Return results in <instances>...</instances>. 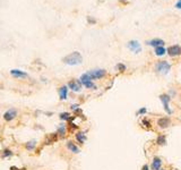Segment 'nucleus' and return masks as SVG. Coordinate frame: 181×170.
<instances>
[{
    "instance_id": "39448f33",
    "label": "nucleus",
    "mask_w": 181,
    "mask_h": 170,
    "mask_svg": "<svg viewBox=\"0 0 181 170\" xmlns=\"http://www.w3.org/2000/svg\"><path fill=\"white\" fill-rule=\"evenodd\" d=\"M172 125V119L169 116H164V117H160L156 120V126L160 129H166Z\"/></svg>"
},
{
    "instance_id": "423d86ee",
    "label": "nucleus",
    "mask_w": 181,
    "mask_h": 170,
    "mask_svg": "<svg viewBox=\"0 0 181 170\" xmlns=\"http://www.w3.org/2000/svg\"><path fill=\"white\" fill-rule=\"evenodd\" d=\"M166 53H168L170 57H172V58L181 56V47L179 44L171 45V47H169V48L166 49Z\"/></svg>"
},
{
    "instance_id": "9b49d317",
    "label": "nucleus",
    "mask_w": 181,
    "mask_h": 170,
    "mask_svg": "<svg viewBox=\"0 0 181 170\" xmlns=\"http://www.w3.org/2000/svg\"><path fill=\"white\" fill-rule=\"evenodd\" d=\"M68 90H69V87H68L67 85H62L61 87H59L58 93H59V98H60V100H67L68 99Z\"/></svg>"
},
{
    "instance_id": "c85d7f7f",
    "label": "nucleus",
    "mask_w": 181,
    "mask_h": 170,
    "mask_svg": "<svg viewBox=\"0 0 181 170\" xmlns=\"http://www.w3.org/2000/svg\"><path fill=\"white\" fill-rule=\"evenodd\" d=\"M69 126L71 129H77V125H75L74 123H69Z\"/></svg>"
},
{
    "instance_id": "f03ea898",
    "label": "nucleus",
    "mask_w": 181,
    "mask_h": 170,
    "mask_svg": "<svg viewBox=\"0 0 181 170\" xmlns=\"http://www.w3.org/2000/svg\"><path fill=\"white\" fill-rule=\"evenodd\" d=\"M158 99H160V101L162 102V106H163V109L164 111L166 112V115H168V116H171V115L173 113V110L170 107V102L172 100V98L169 95V93H162V94H160V95H158Z\"/></svg>"
},
{
    "instance_id": "c756f323",
    "label": "nucleus",
    "mask_w": 181,
    "mask_h": 170,
    "mask_svg": "<svg viewBox=\"0 0 181 170\" xmlns=\"http://www.w3.org/2000/svg\"><path fill=\"white\" fill-rule=\"evenodd\" d=\"M87 19H88V23H90V24H95V23H96L95 19H94V18H90V16H88V18H87Z\"/></svg>"
},
{
    "instance_id": "f3484780",
    "label": "nucleus",
    "mask_w": 181,
    "mask_h": 170,
    "mask_svg": "<svg viewBox=\"0 0 181 170\" xmlns=\"http://www.w3.org/2000/svg\"><path fill=\"white\" fill-rule=\"evenodd\" d=\"M75 137H76V141L78 142L79 144H84L86 140H87V137H86V134H85L84 132H77L76 134H75Z\"/></svg>"
},
{
    "instance_id": "20e7f679",
    "label": "nucleus",
    "mask_w": 181,
    "mask_h": 170,
    "mask_svg": "<svg viewBox=\"0 0 181 170\" xmlns=\"http://www.w3.org/2000/svg\"><path fill=\"white\" fill-rule=\"evenodd\" d=\"M87 74L90 75L92 81H96V79L104 78L107 76V70L102 68H96V69H92L90 72H87Z\"/></svg>"
},
{
    "instance_id": "1a4fd4ad",
    "label": "nucleus",
    "mask_w": 181,
    "mask_h": 170,
    "mask_svg": "<svg viewBox=\"0 0 181 170\" xmlns=\"http://www.w3.org/2000/svg\"><path fill=\"white\" fill-rule=\"evenodd\" d=\"M162 166H163V160L157 157V155H155L152 160V163H151V170H160L162 169Z\"/></svg>"
},
{
    "instance_id": "dca6fc26",
    "label": "nucleus",
    "mask_w": 181,
    "mask_h": 170,
    "mask_svg": "<svg viewBox=\"0 0 181 170\" xmlns=\"http://www.w3.org/2000/svg\"><path fill=\"white\" fill-rule=\"evenodd\" d=\"M141 126L144 128V129H146V130H151V129H152V127H153L152 121L147 118V117H144V118L141 119Z\"/></svg>"
},
{
    "instance_id": "393cba45",
    "label": "nucleus",
    "mask_w": 181,
    "mask_h": 170,
    "mask_svg": "<svg viewBox=\"0 0 181 170\" xmlns=\"http://www.w3.org/2000/svg\"><path fill=\"white\" fill-rule=\"evenodd\" d=\"M35 145H36V141H31L26 144V149H27V150H33L34 147H35Z\"/></svg>"
},
{
    "instance_id": "b1692460",
    "label": "nucleus",
    "mask_w": 181,
    "mask_h": 170,
    "mask_svg": "<svg viewBox=\"0 0 181 170\" xmlns=\"http://www.w3.org/2000/svg\"><path fill=\"white\" fill-rule=\"evenodd\" d=\"M146 113H147V108L141 107V109H138V111L136 112V115H137V116H145Z\"/></svg>"
},
{
    "instance_id": "412c9836",
    "label": "nucleus",
    "mask_w": 181,
    "mask_h": 170,
    "mask_svg": "<svg viewBox=\"0 0 181 170\" xmlns=\"http://www.w3.org/2000/svg\"><path fill=\"white\" fill-rule=\"evenodd\" d=\"M66 133H67L66 125L61 124L59 127H58V129H57V134H58V135H60V136H65V135H66Z\"/></svg>"
},
{
    "instance_id": "2eb2a0df",
    "label": "nucleus",
    "mask_w": 181,
    "mask_h": 170,
    "mask_svg": "<svg viewBox=\"0 0 181 170\" xmlns=\"http://www.w3.org/2000/svg\"><path fill=\"white\" fill-rule=\"evenodd\" d=\"M10 74L16 78H25V77H27V74L25 72H23V70H19V69H11Z\"/></svg>"
},
{
    "instance_id": "6e6552de",
    "label": "nucleus",
    "mask_w": 181,
    "mask_h": 170,
    "mask_svg": "<svg viewBox=\"0 0 181 170\" xmlns=\"http://www.w3.org/2000/svg\"><path fill=\"white\" fill-rule=\"evenodd\" d=\"M128 48H129V50H131L134 53H139L141 52V45L139 43V41H137V40H131L128 42Z\"/></svg>"
},
{
    "instance_id": "cd10ccee",
    "label": "nucleus",
    "mask_w": 181,
    "mask_h": 170,
    "mask_svg": "<svg viewBox=\"0 0 181 170\" xmlns=\"http://www.w3.org/2000/svg\"><path fill=\"white\" fill-rule=\"evenodd\" d=\"M13 153H11L10 150H5V153H4V157H8V155H11Z\"/></svg>"
},
{
    "instance_id": "4be33fe9",
    "label": "nucleus",
    "mask_w": 181,
    "mask_h": 170,
    "mask_svg": "<svg viewBox=\"0 0 181 170\" xmlns=\"http://www.w3.org/2000/svg\"><path fill=\"white\" fill-rule=\"evenodd\" d=\"M116 69H117L118 72H120V73H124V72L127 70V66H126L124 64H122V62H119V64H117V66H116Z\"/></svg>"
},
{
    "instance_id": "f257e3e1",
    "label": "nucleus",
    "mask_w": 181,
    "mask_h": 170,
    "mask_svg": "<svg viewBox=\"0 0 181 170\" xmlns=\"http://www.w3.org/2000/svg\"><path fill=\"white\" fill-rule=\"evenodd\" d=\"M62 61L66 65H69V66H77V65H80L83 62V57L78 51H74L71 53L67 55L66 57H63Z\"/></svg>"
},
{
    "instance_id": "7c9ffc66",
    "label": "nucleus",
    "mask_w": 181,
    "mask_h": 170,
    "mask_svg": "<svg viewBox=\"0 0 181 170\" xmlns=\"http://www.w3.org/2000/svg\"><path fill=\"white\" fill-rule=\"evenodd\" d=\"M78 107H79V106L76 103V104H71V107H70V108H71V110H74V111H75L76 109H78Z\"/></svg>"
},
{
    "instance_id": "a211bd4d",
    "label": "nucleus",
    "mask_w": 181,
    "mask_h": 170,
    "mask_svg": "<svg viewBox=\"0 0 181 170\" xmlns=\"http://www.w3.org/2000/svg\"><path fill=\"white\" fill-rule=\"evenodd\" d=\"M76 116H71L69 112H61L59 115V118L63 120V121H68V123H71Z\"/></svg>"
},
{
    "instance_id": "7ed1b4c3",
    "label": "nucleus",
    "mask_w": 181,
    "mask_h": 170,
    "mask_svg": "<svg viewBox=\"0 0 181 170\" xmlns=\"http://www.w3.org/2000/svg\"><path fill=\"white\" fill-rule=\"evenodd\" d=\"M171 70V64L166 60H160L155 65V72L160 75H166Z\"/></svg>"
},
{
    "instance_id": "aec40b11",
    "label": "nucleus",
    "mask_w": 181,
    "mask_h": 170,
    "mask_svg": "<svg viewBox=\"0 0 181 170\" xmlns=\"http://www.w3.org/2000/svg\"><path fill=\"white\" fill-rule=\"evenodd\" d=\"M154 53L157 57H162L166 53V49H165L164 47H157V48L154 49Z\"/></svg>"
},
{
    "instance_id": "9d476101",
    "label": "nucleus",
    "mask_w": 181,
    "mask_h": 170,
    "mask_svg": "<svg viewBox=\"0 0 181 170\" xmlns=\"http://www.w3.org/2000/svg\"><path fill=\"white\" fill-rule=\"evenodd\" d=\"M164 42L162 39H152L149 41H146V44L149 45V47H153L154 49L157 48V47H164Z\"/></svg>"
},
{
    "instance_id": "0eeeda50",
    "label": "nucleus",
    "mask_w": 181,
    "mask_h": 170,
    "mask_svg": "<svg viewBox=\"0 0 181 170\" xmlns=\"http://www.w3.org/2000/svg\"><path fill=\"white\" fill-rule=\"evenodd\" d=\"M67 86L71 91H74V92H77V93H78V92H80V91H82L83 84H82V82H80L79 79H71V81H69V83H68Z\"/></svg>"
},
{
    "instance_id": "473e14b6",
    "label": "nucleus",
    "mask_w": 181,
    "mask_h": 170,
    "mask_svg": "<svg viewBox=\"0 0 181 170\" xmlns=\"http://www.w3.org/2000/svg\"><path fill=\"white\" fill-rule=\"evenodd\" d=\"M160 170H165V169H163V168H162V169H160Z\"/></svg>"
},
{
    "instance_id": "a878e982",
    "label": "nucleus",
    "mask_w": 181,
    "mask_h": 170,
    "mask_svg": "<svg viewBox=\"0 0 181 170\" xmlns=\"http://www.w3.org/2000/svg\"><path fill=\"white\" fill-rule=\"evenodd\" d=\"M141 170H151V167H149V164L145 163V164H143V166H141Z\"/></svg>"
},
{
    "instance_id": "ddd939ff",
    "label": "nucleus",
    "mask_w": 181,
    "mask_h": 170,
    "mask_svg": "<svg viewBox=\"0 0 181 170\" xmlns=\"http://www.w3.org/2000/svg\"><path fill=\"white\" fill-rule=\"evenodd\" d=\"M66 146H67V149L70 151V152L75 153V154H78V153L80 152V149H79V147L71 141H68L67 144H66Z\"/></svg>"
},
{
    "instance_id": "5701e85b",
    "label": "nucleus",
    "mask_w": 181,
    "mask_h": 170,
    "mask_svg": "<svg viewBox=\"0 0 181 170\" xmlns=\"http://www.w3.org/2000/svg\"><path fill=\"white\" fill-rule=\"evenodd\" d=\"M57 138H58V134H51L48 138H46V144H51V143H53L54 141H57Z\"/></svg>"
},
{
    "instance_id": "2f4dec72",
    "label": "nucleus",
    "mask_w": 181,
    "mask_h": 170,
    "mask_svg": "<svg viewBox=\"0 0 181 170\" xmlns=\"http://www.w3.org/2000/svg\"><path fill=\"white\" fill-rule=\"evenodd\" d=\"M120 1H121V2H127L128 0H120Z\"/></svg>"
},
{
    "instance_id": "4468645a",
    "label": "nucleus",
    "mask_w": 181,
    "mask_h": 170,
    "mask_svg": "<svg viewBox=\"0 0 181 170\" xmlns=\"http://www.w3.org/2000/svg\"><path fill=\"white\" fill-rule=\"evenodd\" d=\"M166 136L165 134H158L156 136V140H155V143H156V145L158 146H164V145H166Z\"/></svg>"
},
{
    "instance_id": "bb28decb",
    "label": "nucleus",
    "mask_w": 181,
    "mask_h": 170,
    "mask_svg": "<svg viewBox=\"0 0 181 170\" xmlns=\"http://www.w3.org/2000/svg\"><path fill=\"white\" fill-rule=\"evenodd\" d=\"M174 7L177 9H181V0H178V1H177V4H175Z\"/></svg>"
},
{
    "instance_id": "6ab92c4d",
    "label": "nucleus",
    "mask_w": 181,
    "mask_h": 170,
    "mask_svg": "<svg viewBox=\"0 0 181 170\" xmlns=\"http://www.w3.org/2000/svg\"><path fill=\"white\" fill-rule=\"evenodd\" d=\"M82 84H83L84 87L88 89V90H97V86H96V84L93 81H87V82H84Z\"/></svg>"
},
{
    "instance_id": "f8f14e48",
    "label": "nucleus",
    "mask_w": 181,
    "mask_h": 170,
    "mask_svg": "<svg viewBox=\"0 0 181 170\" xmlns=\"http://www.w3.org/2000/svg\"><path fill=\"white\" fill-rule=\"evenodd\" d=\"M17 116V111L15 110V109H9L8 111H6L5 115H4V118H5V120H7V121H11L13 119H15Z\"/></svg>"
}]
</instances>
